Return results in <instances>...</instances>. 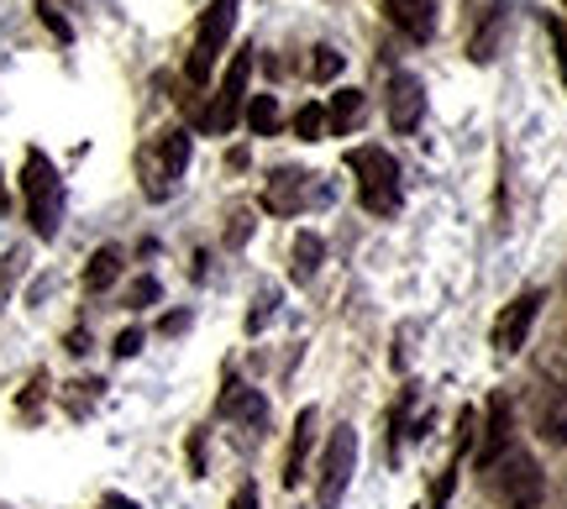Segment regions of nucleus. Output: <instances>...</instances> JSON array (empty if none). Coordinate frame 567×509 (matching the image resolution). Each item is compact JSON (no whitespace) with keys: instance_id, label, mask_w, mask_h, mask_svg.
I'll return each mask as SVG.
<instances>
[{"instance_id":"17","label":"nucleus","mask_w":567,"mask_h":509,"mask_svg":"<svg viewBox=\"0 0 567 509\" xmlns=\"http://www.w3.org/2000/svg\"><path fill=\"white\" fill-rule=\"evenodd\" d=\"M116 279H122V252H116V247H101V252L90 258V268H84V289L101 294V289H111Z\"/></svg>"},{"instance_id":"30","label":"nucleus","mask_w":567,"mask_h":509,"mask_svg":"<svg viewBox=\"0 0 567 509\" xmlns=\"http://www.w3.org/2000/svg\"><path fill=\"white\" fill-rule=\"evenodd\" d=\"M69 352H74V357H80V352H90V336H84V331H69Z\"/></svg>"},{"instance_id":"13","label":"nucleus","mask_w":567,"mask_h":509,"mask_svg":"<svg viewBox=\"0 0 567 509\" xmlns=\"http://www.w3.org/2000/svg\"><path fill=\"white\" fill-rule=\"evenodd\" d=\"M226 415V420H243V426H264L268 420V405H264V394H258V388H247V384H237V378H231V384H226V394H221V405H216Z\"/></svg>"},{"instance_id":"21","label":"nucleus","mask_w":567,"mask_h":509,"mask_svg":"<svg viewBox=\"0 0 567 509\" xmlns=\"http://www.w3.org/2000/svg\"><path fill=\"white\" fill-rule=\"evenodd\" d=\"M342 53H337V48H316V59H310V74H316V80H337V74H342Z\"/></svg>"},{"instance_id":"6","label":"nucleus","mask_w":567,"mask_h":509,"mask_svg":"<svg viewBox=\"0 0 567 509\" xmlns=\"http://www.w3.org/2000/svg\"><path fill=\"white\" fill-rule=\"evenodd\" d=\"M247 74H252V53H237V59H231V69H226L221 90H216V95H210V105L195 116V126H200V132L221 137V132H231V126H237V116L247 111Z\"/></svg>"},{"instance_id":"23","label":"nucleus","mask_w":567,"mask_h":509,"mask_svg":"<svg viewBox=\"0 0 567 509\" xmlns=\"http://www.w3.org/2000/svg\"><path fill=\"white\" fill-rule=\"evenodd\" d=\"M111 352H116V357H137V352H142V326H126L122 336H116V346H111Z\"/></svg>"},{"instance_id":"3","label":"nucleus","mask_w":567,"mask_h":509,"mask_svg":"<svg viewBox=\"0 0 567 509\" xmlns=\"http://www.w3.org/2000/svg\"><path fill=\"white\" fill-rule=\"evenodd\" d=\"M237 11H243V0H210L200 11V32H195V48H189V63H184V80L195 84V90L210 80V69H216L226 38L237 27Z\"/></svg>"},{"instance_id":"11","label":"nucleus","mask_w":567,"mask_h":509,"mask_svg":"<svg viewBox=\"0 0 567 509\" xmlns=\"http://www.w3.org/2000/svg\"><path fill=\"white\" fill-rule=\"evenodd\" d=\"M425 116V84L415 74H394L389 80V126L394 132H415Z\"/></svg>"},{"instance_id":"8","label":"nucleus","mask_w":567,"mask_h":509,"mask_svg":"<svg viewBox=\"0 0 567 509\" xmlns=\"http://www.w3.org/2000/svg\"><path fill=\"white\" fill-rule=\"evenodd\" d=\"M316 200H326V189L305 168H274V179L264 184V210H274V216H300Z\"/></svg>"},{"instance_id":"27","label":"nucleus","mask_w":567,"mask_h":509,"mask_svg":"<svg viewBox=\"0 0 567 509\" xmlns=\"http://www.w3.org/2000/svg\"><path fill=\"white\" fill-rule=\"evenodd\" d=\"M268 310H274V294H258V310H252V315H247V326L258 331L268 321Z\"/></svg>"},{"instance_id":"29","label":"nucleus","mask_w":567,"mask_h":509,"mask_svg":"<svg viewBox=\"0 0 567 509\" xmlns=\"http://www.w3.org/2000/svg\"><path fill=\"white\" fill-rule=\"evenodd\" d=\"M101 509H137V499H126V494H105Z\"/></svg>"},{"instance_id":"19","label":"nucleus","mask_w":567,"mask_h":509,"mask_svg":"<svg viewBox=\"0 0 567 509\" xmlns=\"http://www.w3.org/2000/svg\"><path fill=\"white\" fill-rule=\"evenodd\" d=\"M321 132H326V111L321 105H305L300 116H295V137L300 143H321Z\"/></svg>"},{"instance_id":"20","label":"nucleus","mask_w":567,"mask_h":509,"mask_svg":"<svg viewBox=\"0 0 567 509\" xmlns=\"http://www.w3.org/2000/svg\"><path fill=\"white\" fill-rule=\"evenodd\" d=\"M38 17H42V27H48V32H53L59 42H74V27L63 21V11L53 6V0H38Z\"/></svg>"},{"instance_id":"1","label":"nucleus","mask_w":567,"mask_h":509,"mask_svg":"<svg viewBox=\"0 0 567 509\" xmlns=\"http://www.w3.org/2000/svg\"><path fill=\"white\" fill-rule=\"evenodd\" d=\"M21 200H27L32 231H38L42 242H53L63 221V179L42 147H27V158H21Z\"/></svg>"},{"instance_id":"16","label":"nucleus","mask_w":567,"mask_h":509,"mask_svg":"<svg viewBox=\"0 0 567 509\" xmlns=\"http://www.w3.org/2000/svg\"><path fill=\"white\" fill-rule=\"evenodd\" d=\"M321 263H326V242L316 237V231H300V237H295V268H289L295 284H310Z\"/></svg>"},{"instance_id":"7","label":"nucleus","mask_w":567,"mask_h":509,"mask_svg":"<svg viewBox=\"0 0 567 509\" xmlns=\"http://www.w3.org/2000/svg\"><path fill=\"white\" fill-rule=\"evenodd\" d=\"M352 468H358V430L337 426V430H331V442H326V451H321V484H316V505H321V509L342 505L347 484H352Z\"/></svg>"},{"instance_id":"2","label":"nucleus","mask_w":567,"mask_h":509,"mask_svg":"<svg viewBox=\"0 0 567 509\" xmlns=\"http://www.w3.org/2000/svg\"><path fill=\"white\" fill-rule=\"evenodd\" d=\"M347 168L358 174V200H363L373 216H394V210H400L405 179H400V164L389 158L384 147H352V153H347Z\"/></svg>"},{"instance_id":"25","label":"nucleus","mask_w":567,"mask_h":509,"mask_svg":"<svg viewBox=\"0 0 567 509\" xmlns=\"http://www.w3.org/2000/svg\"><path fill=\"white\" fill-rule=\"evenodd\" d=\"M247 237H252V216H243V210H237V216H231V226H226V242L243 247Z\"/></svg>"},{"instance_id":"12","label":"nucleus","mask_w":567,"mask_h":509,"mask_svg":"<svg viewBox=\"0 0 567 509\" xmlns=\"http://www.w3.org/2000/svg\"><path fill=\"white\" fill-rule=\"evenodd\" d=\"M389 21L415 42H431L436 38V0H384Z\"/></svg>"},{"instance_id":"24","label":"nucleus","mask_w":567,"mask_h":509,"mask_svg":"<svg viewBox=\"0 0 567 509\" xmlns=\"http://www.w3.org/2000/svg\"><path fill=\"white\" fill-rule=\"evenodd\" d=\"M547 32H551V42H557V63H563V84H567V21L551 17V21H547Z\"/></svg>"},{"instance_id":"22","label":"nucleus","mask_w":567,"mask_h":509,"mask_svg":"<svg viewBox=\"0 0 567 509\" xmlns=\"http://www.w3.org/2000/svg\"><path fill=\"white\" fill-rule=\"evenodd\" d=\"M158 294H163L158 279H137V284L126 289V305H132V310H147V305H158Z\"/></svg>"},{"instance_id":"4","label":"nucleus","mask_w":567,"mask_h":509,"mask_svg":"<svg viewBox=\"0 0 567 509\" xmlns=\"http://www.w3.org/2000/svg\"><path fill=\"white\" fill-rule=\"evenodd\" d=\"M184 168H189V132H163L153 137V147L142 153V189H147V200H168L174 189H179Z\"/></svg>"},{"instance_id":"26","label":"nucleus","mask_w":567,"mask_h":509,"mask_svg":"<svg viewBox=\"0 0 567 509\" xmlns=\"http://www.w3.org/2000/svg\"><path fill=\"white\" fill-rule=\"evenodd\" d=\"M231 509H258V484H252V478H247L243 489L231 494Z\"/></svg>"},{"instance_id":"10","label":"nucleus","mask_w":567,"mask_h":509,"mask_svg":"<svg viewBox=\"0 0 567 509\" xmlns=\"http://www.w3.org/2000/svg\"><path fill=\"white\" fill-rule=\"evenodd\" d=\"M509 430H515V420H509V399L505 394H494V399H488V415H484V430H473V436H478V468H494V463L505 457Z\"/></svg>"},{"instance_id":"28","label":"nucleus","mask_w":567,"mask_h":509,"mask_svg":"<svg viewBox=\"0 0 567 509\" xmlns=\"http://www.w3.org/2000/svg\"><path fill=\"white\" fill-rule=\"evenodd\" d=\"M184 326H189V315H184V310L179 315H163V336H179Z\"/></svg>"},{"instance_id":"18","label":"nucleus","mask_w":567,"mask_h":509,"mask_svg":"<svg viewBox=\"0 0 567 509\" xmlns=\"http://www.w3.org/2000/svg\"><path fill=\"white\" fill-rule=\"evenodd\" d=\"M247 126H252V132H258V137H274V132H279V101H274V95H247Z\"/></svg>"},{"instance_id":"14","label":"nucleus","mask_w":567,"mask_h":509,"mask_svg":"<svg viewBox=\"0 0 567 509\" xmlns=\"http://www.w3.org/2000/svg\"><path fill=\"white\" fill-rule=\"evenodd\" d=\"M316 420H321L316 409H300V415H295V436H289V457H284V484H289V489L305 478V457H310V442H316Z\"/></svg>"},{"instance_id":"9","label":"nucleus","mask_w":567,"mask_h":509,"mask_svg":"<svg viewBox=\"0 0 567 509\" xmlns=\"http://www.w3.org/2000/svg\"><path fill=\"white\" fill-rule=\"evenodd\" d=\"M536 315H542V289H520L515 300L505 305V315L494 321V346L499 352H520L526 346V336H530V326H536Z\"/></svg>"},{"instance_id":"15","label":"nucleus","mask_w":567,"mask_h":509,"mask_svg":"<svg viewBox=\"0 0 567 509\" xmlns=\"http://www.w3.org/2000/svg\"><path fill=\"white\" fill-rule=\"evenodd\" d=\"M358 116H363V90H337V95H331V111H326V132L347 137V132L358 126Z\"/></svg>"},{"instance_id":"5","label":"nucleus","mask_w":567,"mask_h":509,"mask_svg":"<svg viewBox=\"0 0 567 509\" xmlns=\"http://www.w3.org/2000/svg\"><path fill=\"white\" fill-rule=\"evenodd\" d=\"M484 484L505 499V509H536L542 505V468H536L530 451H505L494 468H484Z\"/></svg>"}]
</instances>
